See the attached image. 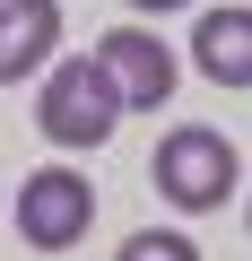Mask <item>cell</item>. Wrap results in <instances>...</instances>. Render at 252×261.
Wrapping results in <instances>:
<instances>
[{"label":"cell","instance_id":"1","mask_svg":"<svg viewBox=\"0 0 252 261\" xmlns=\"http://www.w3.org/2000/svg\"><path fill=\"white\" fill-rule=\"evenodd\" d=\"M113 122H122V87L104 79V61H96V53L52 61V79H44V96H35V130H44V140H52V148H104Z\"/></svg>","mask_w":252,"mask_h":261},{"label":"cell","instance_id":"2","mask_svg":"<svg viewBox=\"0 0 252 261\" xmlns=\"http://www.w3.org/2000/svg\"><path fill=\"white\" fill-rule=\"evenodd\" d=\"M235 140L226 130H209V122H183V130H165L157 140V192L174 200V209H226V192H235Z\"/></svg>","mask_w":252,"mask_h":261},{"label":"cell","instance_id":"3","mask_svg":"<svg viewBox=\"0 0 252 261\" xmlns=\"http://www.w3.org/2000/svg\"><path fill=\"white\" fill-rule=\"evenodd\" d=\"M87 226H96V183H87V174L44 166V174L18 183V235H26L35 252H70Z\"/></svg>","mask_w":252,"mask_h":261},{"label":"cell","instance_id":"4","mask_svg":"<svg viewBox=\"0 0 252 261\" xmlns=\"http://www.w3.org/2000/svg\"><path fill=\"white\" fill-rule=\"evenodd\" d=\"M96 61H104V79L122 87V105H165L174 96V44H157L148 27H113L104 44H96Z\"/></svg>","mask_w":252,"mask_h":261},{"label":"cell","instance_id":"5","mask_svg":"<svg viewBox=\"0 0 252 261\" xmlns=\"http://www.w3.org/2000/svg\"><path fill=\"white\" fill-rule=\"evenodd\" d=\"M61 44V0H0V87H18Z\"/></svg>","mask_w":252,"mask_h":261},{"label":"cell","instance_id":"6","mask_svg":"<svg viewBox=\"0 0 252 261\" xmlns=\"http://www.w3.org/2000/svg\"><path fill=\"white\" fill-rule=\"evenodd\" d=\"M191 70L209 87H252V9H209L191 27Z\"/></svg>","mask_w":252,"mask_h":261},{"label":"cell","instance_id":"7","mask_svg":"<svg viewBox=\"0 0 252 261\" xmlns=\"http://www.w3.org/2000/svg\"><path fill=\"white\" fill-rule=\"evenodd\" d=\"M113 261H200V244H191V235H165V226H139Z\"/></svg>","mask_w":252,"mask_h":261},{"label":"cell","instance_id":"8","mask_svg":"<svg viewBox=\"0 0 252 261\" xmlns=\"http://www.w3.org/2000/svg\"><path fill=\"white\" fill-rule=\"evenodd\" d=\"M131 9H148V18H165V9H191V0H131Z\"/></svg>","mask_w":252,"mask_h":261},{"label":"cell","instance_id":"9","mask_svg":"<svg viewBox=\"0 0 252 261\" xmlns=\"http://www.w3.org/2000/svg\"><path fill=\"white\" fill-rule=\"evenodd\" d=\"M243 226H252V209H243Z\"/></svg>","mask_w":252,"mask_h":261}]
</instances>
